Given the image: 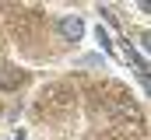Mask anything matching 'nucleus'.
<instances>
[{"label": "nucleus", "instance_id": "2", "mask_svg": "<svg viewBox=\"0 0 151 140\" xmlns=\"http://www.w3.org/2000/svg\"><path fill=\"white\" fill-rule=\"evenodd\" d=\"M21 84H25V70H18V67H4L0 70V91H14Z\"/></svg>", "mask_w": 151, "mask_h": 140}, {"label": "nucleus", "instance_id": "1", "mask_svg": "<svg viewBox=\"0 0 151 140\" xmlns=\"http://www.w3.org/2000/svg\"><path fill=\"white\" fill-rule=\"evenodd\" d=\"M60 35H63L67 42H77V39L84 35V21H81V18H74V14L60 18Z\"/></svg>", "mask_w": 151, "mask_h": 140}]
</instances>
